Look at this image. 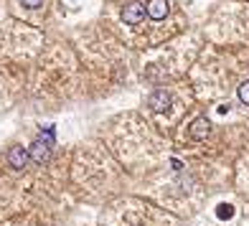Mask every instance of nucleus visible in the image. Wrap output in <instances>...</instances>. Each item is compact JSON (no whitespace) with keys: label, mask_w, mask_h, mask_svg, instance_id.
<instances>
[{"label":"nucleus","mask_w":249,"mask_h":226,"mask_svg":"<svg viewBox=\"0 0 249 226\" xmlns=\"http://www.w3.org/2000/svg\"><path fill=\"white\" fill-rule=\"evenodd\" d=\"M28 153H31V157H33L36 163H43V160L49 157V145L38 140V142H33V145H31V150H28Z\"/></svg>","instance_id":"nucleus-5"},{"label":"nucleus","mask_w":249,"mask_h":226,"mask_svg":"<svg viewBox=\"0 0 249 226\" xmlns=\"http://www.w3.org/2000/svg\"><path fill=\"white\" fill-rule=\"evenodd\" d=\"M219 216H221V219H229V216H231V206H221V209H219Z\"/></svg>","instance_id":"nucleus-9"},{"label":"nucleus","mask_w":249,"mask_h":226,"mask_svg":"<svg viewBox=\"0 0 249 226\" xmlns=\"http://www.w3.org/2000/svg\"><path fill=\"white\" fill-rule=\"evenodd\" d=\"M28 150L26 148H20V145H13V148L8 150V155H5V160L10 163V168H16V171H20V168H26V163H28Z\"/></svg>","instance_id":"nucleus-1"},{"label":"nucleus","mask_w":249,"mask_h":226,"mask_svg":"<svg viewBox=\"0 0 249 226\" xmlns=\"http://www.w3.org/2000/svg\"><path fill=\"white\" fill-rule=\"evenodd\" d=\"M168 104H171V94L163 92V89H158V92H153V94L148 97V107H150V109H155V112L168 109Z\"/></svg>","instance_id":"nucleus-3"},{"label":"nucleus","mask_w":249,"mask_h":226,"mask_svg":"<svg viewBox=\"0 0 249 226\" xmlns=\"http://www.w3.org/2000/svg\"><path fill=\"white\" fill-rule=\"evenodd\" d=\"M191 135H194L196 140H201V138H206V135H209V122L203 120V117H198V120L194 122V125H191Z\"/></svg>","instance_id":"nucleus-6"},{"label":"nucleus","mask_w":249,"mask_h":226,"mask_svg":"<svg viewBox=\"0 0 249 226\" xmlns=\"http://www.w3.org/2000/svg\"><path fill=\"white\" fill-rule=\"evenodd\" d=\"M145 10H148V16L153 20H160L168 16V0H150L148 5H145Z\"/></svg>","instance_id":"nucleus-4"},{"label":"nucleus","mask_w":249,"mask_h":226,"mask_svg":"<svg viewBox=\"0 0 249 226\" xmlns=\"http://www.w3.org/2000/svg\"><path fill=\"white\" fill-rule=\"evenodd\" d=\"M145 5H140V3H130V5H124V10H122V20L124 23H130V26H138L140 20L145 18Z\"/></svg>","instance_id":"nucleus-2"},{"label":"nucleus","mask_w":249,"mask_h":226,"mask_svg":"<svg viewBox=\"0 0 249 226\" xmlns=\"http://www.w3.org/2000/svg\"><path fill=\"white\" fill-rule=\"evenodd\" d=\"M239 99L244 102V104H249V82H244V84L239 87Z\"/></svg>","instance_id":"nucleus-7"},{"label":"nucleus","mask_w":249,"mask_h":226,"mask_svg":"<svg viewBox=\"0 0 249 226\" xmlns=\"http://www.w3.org/2000/svg\"><path fill=\"white\" fill-rule=\"evenodd\" d=\"M20 3H23L26 8H41V5H43V0H20Z\"/></svg>","instance_id":"nucleus-8"}]
</instances>
